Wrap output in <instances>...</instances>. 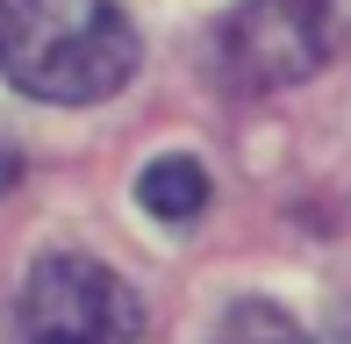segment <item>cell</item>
<instances>
[{
  "label": "cell",
  "instance_id": "1",
  "mask_svg": "<svg viewBox=\"0 0 351 344\" xmlns=\"http://www.w3.org/2000/svg\"><path fill=\"white\" fill-rule=\"evenodd\" d=\"M136 29L115 0H0V72L29 101H108L136 72Z\"/></svg>",
  "mask_w": 351,
  "mask_h": 344
},
{
  "label": "cell",
  "instance_id": "2",
  "mask_svg": "<svg viewBox=\"0 0 351 344\" xmlns=\"http://www.w3.org/2000/svg\"><path fill=\"white\" fill-rule=\"evenodd\" d=\"M143 337V302L130 280H115L101 258H36L14 302V344H136Z\"/></svg>",
  "mask_w": 351,
  "mask_h": 344
},
{
  "label": "cell",
  "instance_id": "3",
  "mask_svg": "<svg viewBox=\"0 0 351 344\" xmlns=\"http://www.w3.org/2000/svg\"><path fill=\"white\" fill-rule=\"evenodd\" d=\"M351 51V0H244L222 29V65L237 86H294Z\"/></svg>",
  "mask_w": 351,
  "mask_h": 344
},
{
  "label": "cell",
  "instance_id": "4",
  "mask_svg": "<svg viewBox=\"0 0 351 344\" xmlns=\"http://www.w3.org/2000/svg\"><path fill=\"white\" fill-rule=\"evenodd\" d=\"M136 201L158 215V223H194V215L208 208V172L194 158H158V165H143Z\"/></svg>",
  "mask_w": 351,
  "mask_h": 344
},
{
  "label": "cell",
  "instance_id": "5",
  "mask_svg": "<svg viewBox=\"0 0 351 344\" xmlns=\"http://www.w3.org/2000/svg\"><path fill=\"white\" fill-rule=\"evenodd\" d=\"M222 337H230V344H301V330L280 316V308H265V302H244Z\"/></svg>",
  "mask_w": 351,
  "mask_h": 344
},
{
  "label": "cell",
  "instance_id": "6",
  "mask_svg": "<svg viewBox=\"0 0 351 344\" xmlns=\"http://www.w3.org/2000/svg\"><path fill=\"white\" fill-rule=\"evenodd\" d=\"M14 172H22V165H14V151L0 144V194H8V186H14Z\"/></svg>",
  "mask_w": 351,
  "mask_h": 344
}]
</instances>
